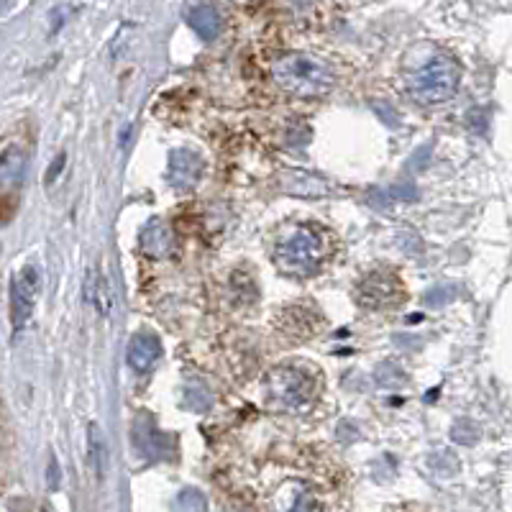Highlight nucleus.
<instances>
[{"label":"nucleus","instance_id":"nucleus-1","mask_svg":"<svg viewBox=\"0 0 512 512\" xmlns=\"http://www.w3.org/2000/svg\"><path fill=\"white\" fill-rule=\"evenodd\" d=\"M274 80L282 90L297 98H318V95L331 93L336 85L331 67L323 59L303 52L287 54L274 64Z\"/></svg>","mask_w":512,"mask_h":512},{"label":"nucleus","instance_id":"nucleus-2","mask_svg":"<svg viewBox=\"0 0 512 512\" xmlns=\"http://www.w3.org/2000/svg\"><path fill=\"white\" fill-rule=\"evenodd\" d=\"M328 254H331V246H328L326 233L320 228L303 226L295 228V233H290L287 239L277 244L274 264L292 277H308V274L318 272Z\"/></svg>","mask_w":512,"mask_h":512},{"label":"nucleus","instance_id":"nucleus-3","mask_svg":"<svg viewBox=\"0 0 512 512\" xmlns=\"http://www.w3.org/2000/svg\"><path fill=\"white\" fill-rule=\"evenodd\" d=\"M461 70L451 57H433L415 70L408 80L410 98L418 105H438L446 103L459 90Z\"/></svg>","mask_w":512,"mask_h":512},{"label":"nucleus","instance_id":"nucleus-4","mask_svg":"<svg viewBox=\"0 0 512 512\" xmlns=\"http://www.w3.org/2000/svg\"><path fill=\"white\" fill-rule=\"evenodd\" d=\"M313 379L297 369H274L267 379V397L274 408L303 410L313 400Z\"/></svg>","mask_w":512,"mask_h":512},{"label":"nucleus","instance_id":"nucleus-5","mask_svg":"<svg viewBox=\"0 0 512 512\" xmlns=\"http://www.w3.org/2000/svg\"><path fill=\"white\" fill-rule=\"evenodd\" d=\"M402 287L397 282L395 274H384V272H372L367 280L361 282L359 290H356V300H359L364 308L382 310L390 308V305L400 303Z\"/></svg>","mask_w":512,"mask_h":512},{"label":"nucleus","instance_id":"nucleus-6","mask_svg":"<svg viewBox=\"0 0 512 512\" xmlns=\"http://www.w3.org/2000/svg\"><path fill=\"white\" fill-rule=\"evenodd\" d=\"M36 295H39V272H36V267L29 264V267L18 269L11 285V310L16 331L18 328H24L26 320L31 318Z\"/></svg>","mask_w":512,"mask_h":512},{"label":"nucleus","instance_id":"nucleus-7","mask_svg":"<svg viewBox=\"0 0 512 512\" xmlns=\"http://www.w3.org/2000/svg\"><path fill=\"white\" fill-rule=\"evenodd\" d=\"M203 177V159L190 149H175L169 154L167 182L175 190H192Z\"/></svg>","mask_w":512,"mask_h":512},{"label":"nucleus","instance_id":"nucleus-8","mask_svg":"<svg viewBox=\"0 0 512 512\" xmlns=\"http://www.w3.org/2000/svg\"><path fill=\"white\" fill-rule=\"evenodd\" d=\"M185 18H187V24L195 29V34L205 41L218 39V34H221L223 29L221 13L216 11V6H213L210 0H192L185 11Z\"/></svg>","mask_w":512,"mask_h":512},{"label":"nucleus","instance_id":"nucleus-9","mask_svg":"<svg viewBox=\"0 0 512 512\" xmlns=\"http://www.w3.org/2000/svg\"><path fill=\"white\" fill-rule=\"evenodd\" d=\"M162 356V344L154 333H136L131 346H128V364L136 369V372H149Z\"/></svg>","mask_w":512,"mask_h":512},{"label":"nucleus","instance_id":"nucleus-10","mask_svg":"<svg viewBox=\"0 0 512 512\" xmlns=\"http://www.w3.org/2000/svg\"><path fill=\"white\" fill-rule=\"evenodd\" d=\"M26 164H29V157L21 146H11L0 154V187L16 190L26 177Z\"/></svg>","mask_w":512,"mask_h":512},{"label":"nucleus","instance_id":"nucleus-11","mask_svg":"<svg viewBox=\"0 0 512 512\" xmlns=\"http://www.w3.org/2000/svg\"><path fill=\"white\" fill-rule=\"evenodd\" d=\"M285 190L292 192V195H305V198H320V195H328L331 192V185H328L323 177L313 175V172H305V169H290L285 177Z\"/></svg>","mask_w":512,"mask_h":512},{"label":"nucleus","instance_id":"nucleus-12","mask_svg":"<svg viewBox=\"0 0 512 512\" xmlns=\"http://www.w3.org/2000/svg\"><path fill=\"white\" fill-rule=\"evenodd\" d=\"M85 297H88V303H93L95 308H98V313L103 315V318H111L113 305H116V300H113V287L111 280H108L105 274H100L98 269H93V272L88 274Z\"/></svg>","mask_w":512,"mask_h":512},{"label":"nucleus","instance_id":"nucleus-13","mask_svg":"<svg viewBox=\"0 0 512 512\" xmlns=\"http://www.w3.org/2000/svg\"><path fill=\"white\" fill-rule=\"evenodd\" d=\"M141 246L149 256H167L172 251V231L167 223L152 221L141 233Z\"/></svg>","mask_w":512,"mask_h":512},{"label":"nucleus","instance_id":"nucleus-14","mask_svg":"<svg viewBox=\"0 0 512 512\" xmlns=\"http://www.w3.org/2000/svg\"><path fill=\"white\" fill-rule=\"evenodd\" d=\"M88 454H90V464H93L95 474L98 479L103 477V466H105V454H108V446H105V438L100 433L98 425H90V436H88Z\"/></svg>","mask_w":512,"mask_h":512},{"label":"nucleus","instance_id":"nucleus-15","mask_svg":"<svg viewBox=\"0 0 512 512\" xmlns=\"http://www.w3.org/2000/svg\"><path fill=\"white\" fill-rule=\"evenodd\" d=\"M172 512H208V500L200 489H182L172 502Z\"/></svg>","mask_w":512,"mask_h":512},{"label":"nucleus","instance_id":"nucleus-16","mask_svg":"<svg viewBox=\"0 0 512 512\" xmlns=\"http://www.w3.org/2000/svg\"><path fill=\"white\" fill-rule=\"evenodd\" d=\"M67 162V157H64V154H59L57 159H54V164H52V169H49V177H47V182H52L54 177L59 175V172H62V164Z\"/></svg>","mask_w":512,"mask_h":512},{"label":"nucleus","instance_id":"nucleus-17","mask_svg":"<svg viewBox=\"0 0 512 512\" xmlns=\"http://www.w3.org/2000/svg\"><path fill=\"white\" fill-rule=\"evenodd\" d=\"M295 3H308V0H295Z\"/></svg>","mask_w":512,"mask_h":512}]
</instances>
